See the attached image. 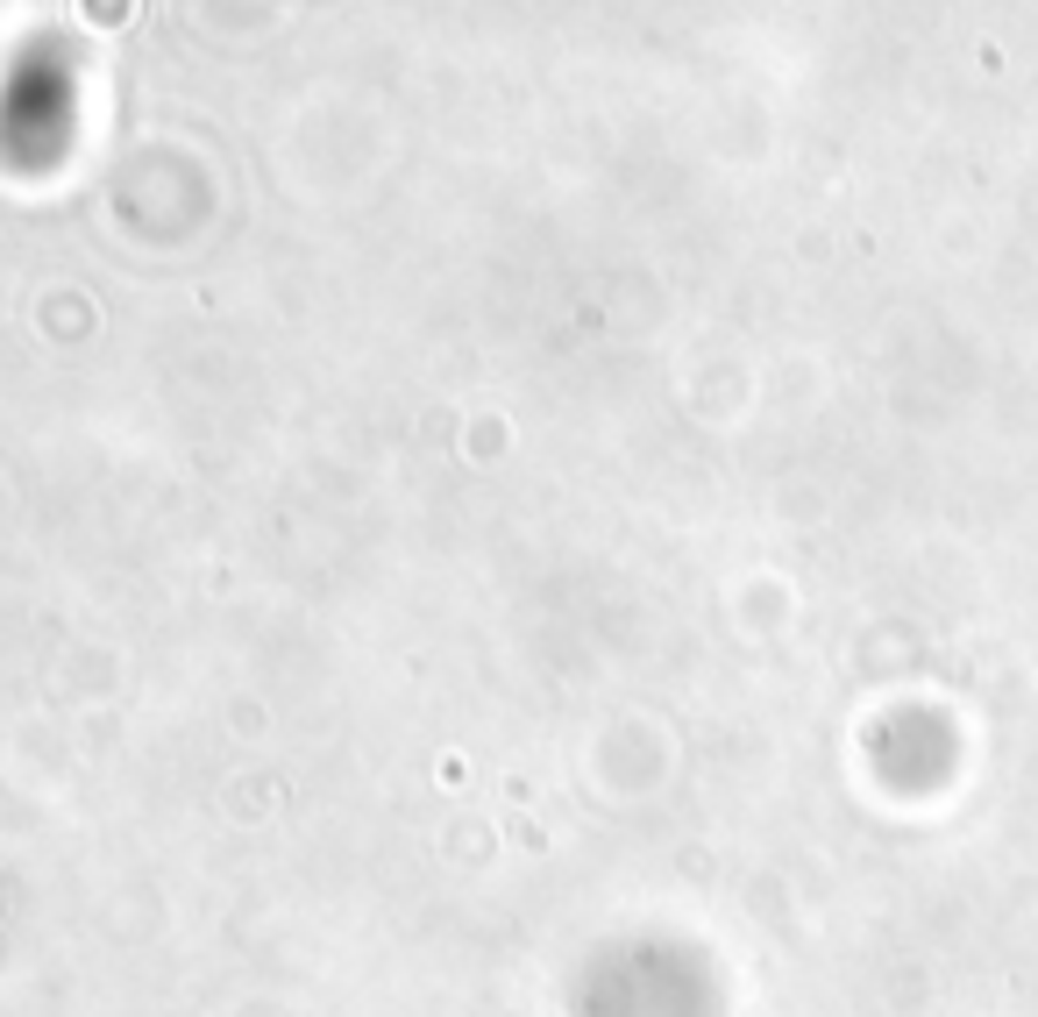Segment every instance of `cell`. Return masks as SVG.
Returning a JSON list of instances; mask_svg holds the SVG:
<instances>
[{
    "label": "cell",
    "instance_id": "cell-1",
    "mask_svg": "<svg viewBox=\"0 0 1038 1017\" xmlns=\"http://www.w3.org/2000/svg\"><path fill=\"white\" fill-rule=\"evenodd\" d=\"M86 15H93V22H121V15H128V0H86Z\"/></svg>",
    "mask_w": 1038,
    "mask_h": 1017
}]
</instances>
